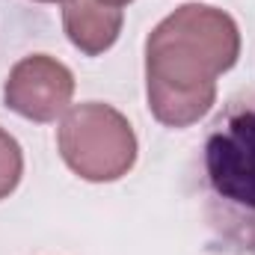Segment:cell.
Returning a JSON list of instances; mask_svg holds the SVG:
<instances>
[{
	"label": "cell",
	"mask_w": 255,
	"mask_h": 255,
	"mask_svg": "<svg viewBox=\"0 0 255 255\" xmlns=\"http://www.w3.org/2000/svg\"><path fill=\"white\" fill-rule=\"evenodd\" d=\"M193 184L217 250L255 255V83L232 95L202 128Z\"/></svg>",
	"instance_id": "cell-1"
}]
</instances>
